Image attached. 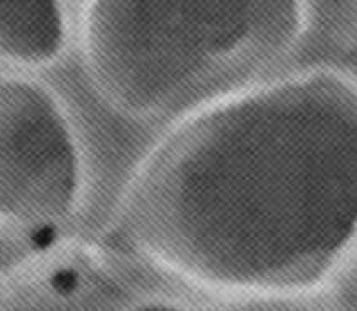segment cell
<instances>
[{"mask_svg": "<svg viewBox=\"0 0 357 311\" xmlns=\"http://www.w3.org/2000/svg\"><path fill=\"white\" fill-rule=\"evenodd\" d=\"M128 209L245 273L335 250L356 225L354 93L309 79L218 104L151 156Z\"/></svg>", "mask_w": 357, "mask_h": 311, "instance_id": "obj_1", "label": "cell"}, {"mask_svg": "<svg viewBox=\"0 0 357 311\" xmlns=\"http://www.w3.org/2000/svg\"><path fill=\"white\" fill-rule=\"evenodd\" d=\"M290 27V0H98L87 52L109 104L144 118L243 81Z\"/></svg>", "mask_w": 357, "mask_h": 311, "instance_id": "obj_2", "label": "cell"}, {"mask_svg": "<svg viewBox=\"0 0 357 311\" xmlns=\"http://www.w3.org/2000/svg\"><path fill=\"white\" fill-rule=\"evenodd\" d=\"M64 27L56 0H0V57L37 65L61 51Z\"/></svg>", "mask_w": 357, "mask_h": 311, "instance_id": "obj_4", "label": "cell"}, {"mask_svg": "<svg viewBox=\"0 0 357 311\" xmlns=\"http://www.w3.org/2000/svg\"><path fill=\"white\" fill-rule=\"evenodd\" d=\"M79 189L77 146L59 104L32 82L0 77V216L61 218Z\"/></svg>", "mask_w": 357, "mask_h": 311, "instance_id": "obj_3", "label": "cell"}]
</instances>
